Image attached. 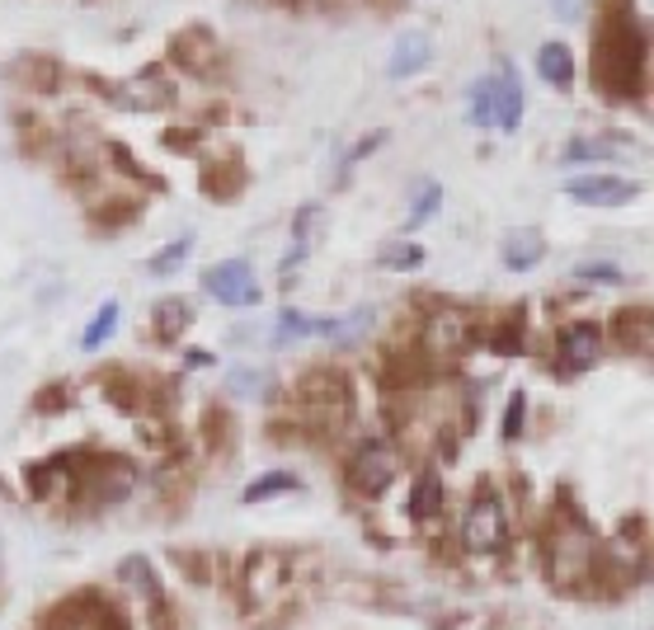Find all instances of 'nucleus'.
Listing matches in <instances>:
<instances>
[{"label":"nucleus","mask_w":654,"mask_h":630,"mask_svg":"<svg viewBox=\"0 0 654 630\" xmlns=\"http://www.w3.org/2000/svg\"><path fill=\"white\" fill-rule=\"evenodd\" d=\"M108 94H114L118 108H137V114H147V108L155 114V108H165L170 100H175V90H170L161 75H151V71L147 75H132V81H118Z\"/></svg>","instance_id":"nucleus-8"},{"label":"nucleus","mask_w":654,"mask_h":630,"mask_svg":"<svg viewBox=\"0 0 654 630\" xmlns=\"http://www.w3.org/2000/svg\"><path fill=\"white\" fill-rule=\"evenodd\" d=\"M471 339H476V320H471L466 311H457V306L429 315V325H424V349H429V353L457 358V353L471 349Z\"/></svg>","instance_id":"nucleus-5"},{"label":"nucleus","mask_w":654,"mask_h":630,"mask_svg":"<svg viewBox=\"0 0 654 630\" xmlns=\"http://www.w3.org/2000/svg\"><path fill=\"white\" fill-rule=\"evenodd\" d=\"M114 329H118V302H104L95 311V320H90V329L81 335V343H85V349H100V343L114 335Z\"/></svg>","instance_id":"nucleus-19"},{"label":"nucleus","mask_w":654,"mask_h":630,"mask_svg":"<svg viewBox=\"0 0 654 630\" xmlns=\"http://www.w3.org/2000/svg\"><path fill=\"white\" fill-rule=\"evenodd\" d=\"M537 75L547 85H556V90H570L574 85V57H570V47L565 43H547L537 52Z\"/></svg>","instance_id":"nucleus-14"},{"label":"nucleus","mask_w":654,"mask_h":630,"mask_svg":"<svg viewBox=\"0 0 654 630\" xmlns=\"http://www.w3.org/2000/svg\"><path fill=\"white\" fill-rule=\"evenodd\" d=\"M118 579L128 584L137 597H147L151 611H165V593H161V579H155V570L147 564V556H128L118 564Z\"/></svg>","instance_id":"nucleus-12"},{"label":"nucleus","mask_w":654,"mask_h":630,"mask_svg":"<svg viewBox=\"0 0 654 630\" xmlns=\"http://www.w3.org/2000/svg\"><path fill=\"white\" fill-rule=\"evenodd\" d=\"M439 202H443V188L439 184H424L419 188V202H414V212H410V226H424L433 212H439Z\"/></svg>","instance_id":"nucleus-25"},{"label":"nucleus","mask_w":654,"mask_h":630,"mask_svg":"<svg viewBox=\"0 0 654 630\" xmlns=\"http://www.w3.org/2000/svg\"><path fill=\"white\" fill-rule=\"evenodd\" d=\"M433 61V43H429V34H400L396 38V47H392V61H386V75L392 81H405V75H414V71H424Z\"/></svg>","instance_id":"nucleus-10"},{"label":"nucleus","mask_w":654,"mask_h":630,"mask_svg":"<svg viewBox=\"0 0 654 630\" xmlns=\"http://www.w3.org/2000/svg\"><path fill=\"white\" fill-rule=\"evenodd\" d=\"M603 353V329L598 320H574L560 329V362H565L570 372H588Z\"/></svg>","instance_id":"nucleus-7"},{"label":"nucleus","mask_w":654,"mask_h":630,"mask_svg":"<svg viewBox=\"0 0 654 630\" xmlns=\"http://www.w3.org/2000/svg\"><path fill=\"white\" fill-rule=\"evenodd\" d=\"M202 292L217 296L222 306H255L259 302V282H255V273H250V264H245V259L212 264V269L202 273Z\"/></svg>","instance_id":"nucleus-3"},{"label":"nucleus","mask_w":654,"mask_h":630,"mask_svg":"<svg viewBox=\"0 0 654 630\" xmlns=\"http://www.w3.org/2000/svg\"><path fill=\"white\" fill-rule=\"evenodd\" d=\"M231 390L236 396H264L269 390V372H231Z\"/></svg>","instance_id":"nucleus-27"},{"label":"nucleus","mask_w":654,"mask_h":630,"mask_svg":"<svg viewBox=\"0 0 654 630\" xmlns=\"http://www.w3.org/2000/svg\"><path fill=\"white\" fill-rule=\"evenodd\" d=\"M462 541H466V550H476V556H490V550H500L509 541V517H504V503L494 490H480L476 503L466 509Z\"/></svg>","instance_id":"nucleus-2"},{"label":"nucleus","mask_w":654,"mask_h":630,"mask_svg":"<svg viewBox=\"0 0 654 630\" xmlns=\"http://www.w3.org/2000/svg\"><path fill=\"white\" fill-rule=\"evenodd\" d=\"M565 194L574 202H588V208H621V202H631L635 194H641V184L617 179V175H584V179H570Z\"/></svg>","instance_id":"nucleus-6"},{"label":"nucleus","mask_w":654,"mask_h":630,"mask_svg":"<svg viewBox=\"0 0 654 630\" xmlns=\"http://www.w3.org/2000/svg\"><path fill=\"white\" fill-rule=\"evenodd\" d=\"M574 278L580 282H607V288H617V282H627V273L617 269V264H607V259H588L574 269Z\"/></svg>","instance_id":"nucleus-21"},{"label":"nucleus","mask_w":654,"mask_h":630,"mask_svg":"<svg viewBox=\"0 0 654 630\" xmlns=\"http://www.w3.org/2000/svg\"><path fill=\"white\" fill-rule=\"evenodd\" d=\"M490 100H494V128H504V132L518 128V118H523V85H518V75H513L509 61H500V75L490 81Z\"/></svg>","instance_id":"nucleus-9"},{"label":"nucleus","mask_w":654,"mask_h":630,"mask_svg":"<svg viewBox=\"0 0 654 630\" xmlns=\"http://www.w3.org/2000/svg\"><path fill=\"white\" fill-rule=\"evenodd\" d=\"M405 513H410V517H433V513H443V480L433 476V470H424V476L410 485Z\"/></svg>","instance_id":"nucleus-16"},{"label":"nucleus","mask_w":654,"mask_h":630,"mask_svg":"<svg viewBox=\"0 0 654 630\" xmlns=\"http://www.w3.org/2000/svg\"><path fill=\"white\" fill-rule=\"evenodd\" d=\"M189 320H194V306L184 302V296H165V302H155V335H161V339H175Z\"/></svg>","instance_id":"nucleus-17"},{"label":"nucleus","mask_w":654,"mask_h":630,"mask_svg":"<svg viewBox=\"0 0 654 630\" xmlns=\"http://www.w3.org/2000/svg\"><path fill=\"white\" fill-rule=\"evenodd\" d=\"M631 141H617V137H580L565 147V165H580V161H617L627 155Z\"/></svg>","instance_id":"nucleus-15"},{"label":"nucleus","mask_w":654,"mask_h":630,"mask_svg":"<svg viewBox=\"0 0 654 630\" xmlns=\"http://www.w3.org/2000/svg\"><path fill=\"white\" fill-rule=\"evenodd\" d=\"M367 325H372V306H358L353 315H344V320L335 325V335H330V339H335V343H353V339L363 335Z\"/></svg>","instance_id":"nucleus-24"},{"label":"nucleus","mask_w":654,"mask_h":630,"mask_svg":"<svg viewBox=\"0 0 654 630\" xmlns=\"http://www.w3.org/2000/svg\"><path fill=\"white\" fill-rule=\"evenodd\" d=\"M490 349L518 353V349H523V325H518V320H504L500 329H490Z\"/></svg>","instance_id":"nucleus-26"},{"label":"nucleus","mask_w":654,"mask_h":630,"mask_svg":"<svg viewBox=\"0 0 654 630\" xmlns=\"http://www.w3.org/2000/svg\"><path fill=\"white\" fill-rule=\"evenodd\" d=\"M471 122L476 128H494V100H490V81L471 85Z\"/></svg>","instance_id":"nucleus-22"},{"label":"nucleus","mask_w":654,"mask_h":630,"mask_svg":"<svg viewBox=\"0 0 654 630\" xmlns=\"http://www.w3.org/2000/svg\"><path fill=\"white\" fill-rule=\"evenodd\" d=\"M641 71H645V34H635L627 14H607L594 38V81L617 100H631V94H641Z\"/></svg>","instance_id":"nucleus-1"},{"label":"nucleus","mask_w":654,"mask_h":630,"mask_svg":"<svg viewBox=\"0 0 654 630\" xmlns=\"http://www.w3.org/2000/svg\"><path fill=\"white\" fill-rule=\"evenodd\" d=\"M175 61H179V67H189V71H198V75H208V71L217 67V43H212V34H202V28H189L184 38H175Z\"/></svg>","instance_id":"nucleus-13"},{"label":"nucleus","mask_w":654,"mask_h":630,"mask_svg":"<svg viewBox=\"0 0 654 630\" xmlns=\"http://www.w3.org/2000/svg\"><path fill=\"white\" fill-rule=\"evenodd\" d=\"M297 476H292V470H273V476H264V480H255V485H245V503H264V499H278V494H292L297 490Z\"/></svg>","instance_id":"nucleus-18"},{"label":"nucleus","mask_w":654,"mask_h":630,"mask_svg":"<svg viewBox=\"0 0 654 630\" xmlns=\"http://www.w3.org/2000/svg\"><path fill=\"white\" fill-rule=\"evenodd\" d=\"M635 335H641V353H650V315L645 311H621V343L635 349Z\"/></svg>","instance_id":"nucleus-20"},{"label":"nucleus","mask_w":654,"mask_h":630,"mask_svg":"<svg viewBox=\"0 0 654 630\" xmlns=\"http://www.w3.org/2000/svg\"><path fill=\"white\" fill-rule=\"evenodd\" d=\"M547 259V241H541V231H509L504 235V269L523 273V269H537V264Z\"/></svg>","instance_id":"nucleus-11"},{"label":"nucleus","mask_w":654,"mask_h":630,"mask_svg":"<svg viewBox=\"0 0 654 630\" xmlns=\"http://www.w3.org/2000/svg\"><path fill=\"white\" fill-rule=\"evenodd\" d=\"M419 259H424V255H419V245H400V249H386V255H382L386 269H414Z\"/></svg>","instance_id":"nucleus-29"},{"label":"nucleus","mask_w":654,"mask_h":630,"mask_svg":"<svg viewBox=\"0 0 654 630\" xmlns=\"http://www.w3.org/2000/svg\"><path fill=\"white\" fill-rule=\"evenodd\" d=\"M523 419H527V396H513L504 409V443H513L523 433Z\"/></svg>","instance_id":"nucleus-28"},{"label":"nucleus","mask_w":654,"mask_h":630,"mask_svg":"<svg viewBox=\"0 0 654 630\" xmlns=\"http://www.w3.org/2000/svg\"><path fill=\"white\" fill-rule=\"evenodd\" d=\"M189 249H194V241H189V235H184V241L165 245L161 255H151V259H147V269H151V273H170V269H175L179 259H189Z\"/></svg>","instance_id":"nucleus-23"},{"label":"nucleus","mask_w":654,"mask_h":630,"mask_svg":"<svg viewBox=\"0 0 654 630\" xmlns=\"http://www.w3.org/2000/svg\"><path fill=\"white\" fill-rule=\"evenodd\" d=\"M556 10H560V20H580L584 0H556Z\"/></svg>","instance_id":"nucleus-30"},{"label":"nucleus","mask_w":654,"mask_h":630,"mask_svg":"<svg viewBox=\"0 0 654 630\" xmlns=\"http://www.w3.org/2000/svg\"><path fill=\"white\" fill-rule=\"evenodd\" d=\"M396 452L386 447V443H363L353 452V462H349V480H353V490H363V494H386L392 490V480H396Z\"/></svg>","instance_id":"nucleus-4"}]
</instances>
